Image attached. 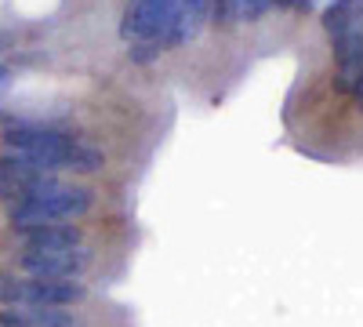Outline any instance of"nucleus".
<instances>
[{
  "instance_id": "obj_7",
  "label": "nucleus",
  "mask_w": 363,
  "mask_h": 327,
  "mask_svg": "<svg viewBox=\"0 0 363 327\" xmlns=\"http://www.w3.org/2000/svg\"><path fill=\"white\" fill-rule=\"evenodd\" d=\"M18 244H22V251H55V248L84 244V233L77 222H51V226H37V229H22Z\"/></svg>"
},
{
  "instance_id": "obj_14",
  "label": "nucleus",
  "mask_w": 363,
  "mask_h": 327,
  "mask_svg": "<svg viewBox=\"0 0 363 327\" xmlns=\"http://www.w3.org/2000/svg\"><path fill=\"white\" fill-rule=\"evenodd\" d=\"M8 80H11V70H8V66H0V87H8Z\"/></svg>"
},
{
  "instance_id": "obj_13",
  "label": "nucleus",
  "mask_w": 363,
  "mask_h": 327,
  "mask_svg": "<svg viewBox=\"0 0 363 327\" xmlns=\"http://www.w3.org/2000/svg\"><path fill=\"white\" fill-rule=\"evenodd\" d=\"M352 99H356V106L363 109V77H359V84H356V92H352Z\"/></svg>"
},
{
  "instance_id": "obj_2",
  "label": "nucleus",
  "mask_w": 363,
  "mask_h": 327,
  "mask_svg": "<svg viewBox=\"0 0 363 327\" xmlns=\"http://www.w3.org/2000/svg\"><path fill=\"white\" fill-rule=\"evenodd\" d=\"M91 207H95V189L62 182L51 193L11 200L8 204V222H11L15 233H22V229H37V226H51V222H77L91 211Z\"/></svg>"
},
{
  "instance_id": "obj_1",
  "label": "nucleus",
  "mask_w": 363,
  "mask_h": 327,
  "mask_svg": "<svg viewBox=\"0 0 363 327\" xmlns=\"http://www.w3.org/2000/svg\"><path fill=\"white\" fill-rule=\"evenodd\" d=\"M8 153H18L26 160H33L40 171H73V174H95L106 167V153L99 145H91L69 131L58 128H33V124H15L4 131Z\"/></svg>"
},
{
  "instance_id": "obj_3",
  "label": "nucleus",
  "mask_w": 363,
  "mask_h": 327,
  "mask_svg": "<svg viewBox=\"0 0 363 327\" xmlns=\"http://www.w3.org/2000/svg\"><path fill=\"white\" fill-rule=\"evenodd\" d=\"M91 265H95V251L87 244L55 248V251H22L18 255V270L26 277H48V280H80Z\"/></svg>"
},
{
  "instance_id": "obj_16",
  "label": "nucleus",
  "mask_w": 363,
  "mask_h": 327,
  "mask_svg": "<svg viewBox=\"0 0 363 327\" xmlns=\"http://www.w3.org/2000/svg\"><path fill=\"white\" fill-rule=\"evenodd\" d=\"M0 327H4V323H0Z\"/></svg>"
},
{
  "instance_id": "obj_8",
  "label": "nucleus",
  "mask_w": 363,
  "mask_h": 327,
  "mask_svg": "<svg viewBox=\"0 0 363 327\" xmlns=\"http://www.w3.org/2000/svg\"><path fill=\"white\" fill-rule=\"evenodd\" d=\"M359 11H363V0H330V4L323 8V29H327V37H335L338 29L349 26Z\"/></svg>"
},
{
  "instance_id": "obj_5",
  "label": "nucleus",
  "mask_w": 363,
  "mask_h": 327,
  "mask_svg": "<svg viewBox=\"0 0 363 327\" xmlns=\"http://www.w3.org/2000/svg\"><path fill=\"white\" fill-rule=\"evenodd\" d=\"M178 0H135V4L124 11V22H120V37L128 44L131 40H160L164 29L174 18Z\"/></svg>"
},
{
  "instance_id": "obj_11",
  "label": "nucleus",
  "mask_w": 363,
  "mask_h": 327,
  "mask_svg": "<svg viewBox=\"0 0 363 327\" xmlns=\"http://www.w3.org/2000/svg\"><path fill=\"white\" fill-rule=\"evenodd\" d=\"M280 8H291V11H316L323 0H277Z\"/></svg>"
},
{
  "instance_id": "obj_9",
  "label": "nucleus",
  "mask_w": 363,
  "mask_h": 327,
  "mask_svg": "<svg viewBox=\"0 0 363 327\" xmlns=\"http://www.w3.org/2000/svg\"><path fill=\"white\" fill-rule=\"evenodd\" d=\"M272 8H277V0H236V18L240 22H262Z\"/></svg>"
},
{
  "instance_id": "obj_12",
  "label": "nucleus",
  "mask_w": 363,
  "mask_h": 327,
  "mask_svg": "<svg viewBox=\"0 0 363 327\" xmlns=\"http://www.w3.org/2000/svg\"><path fill=\"white\" fill-rule=\"evenodd\" d=\"M11 280H15V273L0 270V306H8V294H11Z\"/></svg>"
},
{
  "instance_id": "obj_10",
  "label": "nucleus",
  "mask_w": 363,
  "mask_h": 327,
  "mask_svg": "<svg viewBox=\"0 0 363 327\" xmlns=\"http://www.w3.org/2000/svg\"><path fill=\"white\" fill-rule=\"evenodd\" d=\"M160 40H131V48H128V58L135 66H149L153 58H160Z\"/></svg>"
},
{
  "instance_id": "obj_15",
  "label": "nucleus",
  "mask_w": 363,
  "mask_h": 327,
  "mask_svg": "<svg viewBox=\"0 0 363 327\" xmlns=\"http://www.w3.org/2000/svg\"><path fill=\"white\" fill-rule=\"evenodd\" d=\"M8 48V33H0V51H4Z\"/></svg>"
},
{
  "instance_id": "obj_4",
  "label": "nucleus",
  "mask_w": 363,
  "mask_h": 327,
  "mask_svg": "<svg viewBox=\"0 0 363 327\" xmlns=\"http://www.w3.org/2000/svg\"><path fill=\"white\" fill-rule=\"evenodd\" d=\"M87 299V287L80 280H48V277H15L8 306H77Z\"/></svg>"
},
{
  "instance_id": "obj_6",
  "label": "nucleus",
  "mask_w": 363,
  "mask_h": 327,
  "mask_svg": "<svg viewBox=\"0 0 363 327\" xmlns=\"http://www.w3.org/2000/svg\"><path fill=\"white\" fill-rule=\"evenodd\" d=\"M48 178H51V171H40L33 160H26L18 153H4L0 157V204H11L26 193H33Z\"/></svg>"
}]
</instances>
